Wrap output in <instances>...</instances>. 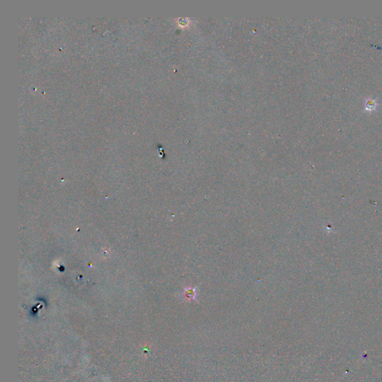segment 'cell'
<instances>
[{"instance_id": "6da1fadb", "label": "cell", "mask_w": 382, "mask_h": 382, "mask_svg": "<svg viewBox=\"0 0 382 382\" xmlns=\"http://www.w3.org/2000/svg\"><path fill=\"white\" fill-rule=\"evenodd\" d=\"M375 106H376V102H375V100L368 99V100H366V103H365V107H366V110H369V111H372V110L375 109Z\"/></svg>"}]
</instances>
